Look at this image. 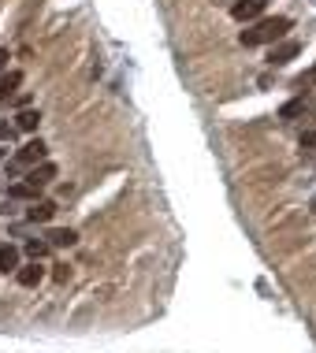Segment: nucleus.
<instances>
[{
	"label": "nucleus",
	"instance_id": "obj_10",
	"mask_svg": "<svg viewBox=\"0 0 316 353\" xmlns=\"http://www.w3.org/2000/svg\"><path fill=\"white\" fill-rule=\"evenodd\" d=\"M19 268H23V264H19V250H15V245H0V272H19Z\"/></svg>",
	"mask_w": 316,
	"mask_h": 353
},
{
	"label": "nucleus",
	"instance_id": "obj_16",
	"mask_svg": "<svg viewBox=\"0 0 316 353\" xmlns=\"http://www.w3.org/2000/svg\"><path fill=\"white\" fill-rule=\"evenodd\" d=\"M302 149L305 152H316V130H305V134H302Z\"/></svg>",
	"mask_w": 316,
	"mask_h": 353
},
{
	"label": "nucleus",
	"instance_id": "obj_9",
	"mask_svg": "<svg viewBox=\"0 0 316 353\" xmlns=\"http://www.w3.org/2000/svg\"><path fill=\"white\" fill-rule=\"evenodd\" d=\"M305 112H309V101H305V93H298L294 101H286L279 108V119H298V116H305Z\"/></svg>",
	"mask_w": 316,
	"mask_h": 353
},
{
	"label": "nucleus",
	"instance_id": "obj_2",
	"mask_svg": "<svg viewBox=\"0 0 316 353\" xmlns=\"http://www.w3.org/2000/svg\"><path fill=\"white\" fill-rule=\"evenodd\" d=\"M56 179V168L45 160V164H37V168H30L23 175V183H12L8 186V197H15V201H37V194H41L45 186H49Z\"/></svg>",
	"mask_w": 316,
	"mask_h": 353
},
{
	"label": "nucleus",
	"instance_id": "obj_5",
	"mask_svg": "<svg viewBox=\"0 0 316 353\" xmlns=\"http://www.w3.org/2000/svg\"><path fill=\"white\" fill-rule=\"evenodd\" d=\"M298 52H302L298 41H279V45H272V52H268V63H272V68H283V63H290Z\"/></svg>",
	"mask_w": 316,
	"mask_h": 353
},
{
	"label": "nucleus",
	"instance_id": "obj_15",
	"mask_svg": "<svg viewBox=\"0 0 316 353\" xmlns=\"http://www.w3.org/2000/svg\"><path fill=\"white\" fill-rule=\"evenodd\" d=\"M19 134V127L15 123H8V119H0V141H12Z\"/></svg>",
	"mask_w": 316,
	"mask_h": 353
},
{
	"label": "nucleus",
	"instance_id": "obj_3",
	"mask_svg": "<svg viewBox=\"0 0 316 353\" xmlns=\"http://www.w3.org/2000/svg\"><path fill=\"white\" fill-rule=\"evenodd\" d=\"M37 164H45V145H41V138L26 141V145L19 149L12 160H8V175H26V171L37 168Z\"/></svg>",
	"mask_w": 316,
	"mask_h": 353
},
{
	"label": "nucleus",
	"instance_id": "obj_6",
	"mask_svg": "<svg viewBox=\"0 0 316 353\" xmlns=\"http://www.w3.org/2000/svg\"><path fill=\"white\" fill-rule=\"evenodd\" d=\"M52 216H56V201H45V197H37V201H30V208H26V219H30V223H49Z\"/></svg>",
	"mask_w": 316,
	"mask_h": 353
},
{
	"label": "nucleus",
	"instance_id": "obj_18",
	"mask_svg": "<svg viewBox=\"0 0 316 353\" xmlns=\"http://www.w3.org/2000/svg\"><path fill=\"white\" fill-rule=\"evenodd\" d=\"M8 68V49H0V71Z\"/></svg>",
	"mask_w": 316,
	"mask_h": 353
},
{
	"label": "nucleus",
	"instance_id": "obj_19",
	"mask_svg": "<svg viewBox=\"0 0 316 353\" xmlns=\"http://www.w3.org/2000/svg\"><path fill=\"white\" fill-rule=\"evenodd\" d=\"M4 160H8V149H4V145H0V164H4Z\"/></svg>",
	"mask_w": 316,
	"mask_h": 353
},
{
	"label": "nucleus",
	"instance_id": "obj_12",
	"mask_svg": "<svg viewBox=\"0 0 316 353\" xmlns=\"http://www.w3.org/2000/svg\"><path fill=\"white\" fill-rule=\"evenodd\" d=\"M37 123H41V112H34V108H23V112L15 116V127L26 130V134H30V130H37Z\"/></svg>",
	"mask_w": 316,
	"mask_h": 353
},
{
	"label": "nucleus",
	"instance_id": "obj_1",
	"mask_svg": "<svg viewBox=\"0 0 316 353\" xmlns=\"http://www.w3.org/2000/svg\"><path fill=\"white\" fill-rule=\"evenodd\" d=\"M290 19L286 15H268V19H257V23H250L242 34H238V41L246 45V49H257V45H275L283 41L286 30H290Z\"/></svg>",
	"mask_w": 316,
	"mask_h": 353
},
{
	"label": "nucleus",
	"instance_id": "obj_7",
	"mask_svg": "<svg viewBox=\"0 0 316 353\" xmlns=\"http://www.w3.org/2000/svg\"><path fill=\"white\" fill-rule=\"evenodd\" d=\"M15 279H19V286H26V290H34V286L45 279V268H41L37 261H30V264H23V268L15 272Z\"/></svg>",
	"mask_w": 316,
	"mask_h": 353
},
{
	"label": "nucleus",
	"instance_id": "obj_8",
	"mask_svg": "<svg viewBox=\"0 0 316 353\" xmlns=\"http://www.w3.org/2000/svg\"><path fill=\"white\" fill-rule=\"evenodd\" d=\"M75 242H79V234H75L71 227H56V231H49V245H56V250H71Z\"/></svg>",
	"mask_w": 316,
	"mask_h": 353
},
{
	"label": "nucleus",
	"instance_id": "obj_17",
	"mask_svg": "<svg viewBox=\"0 0 316 353\" xmlns=\"http://www.w3.org/2000/svg\"><path fill=\"white\" fill-rule=\"evenodd\" d=\"M52 279H56V283H67V279H71V268H67V264H56Z\"/></svg>",
	"mask_w": 316,
	"mask_h": 353
},
{
	"label": "nucleus",
	"instance_id": "obj_13",
	"mask_svg": "<svg viewBox=\"0 0 316 353\" xmlns=\"http://www.w3.org/2000/svg\"><path fill=\"white\" fill-rule=\"evenodd\" d=\"M294 90H298V93H316V68L298 74V79H294Z\"/></svg>",
	"mask_w": 316,
	"mask_h": 353
},
{
	"label": "nucleus",
	"instance_id": "obj_14",
	"mask_svg": "<svg viewBox=\"0 0 316 353\" xmlns=\"http://www.w3.org/2000/svg\"><path fill=\"white\" fill-rule=\"evenodd\" d=\"M49 250H52V245L49 242H37V238H34V242H26V256H30V261H45Z\"/></svg>",
	"mask_w": 316,
	"mask_h": 353
},
{
	"label": "nucleus",
	"instance_id": "obj_4",
	"mask_svg": "<svg viewBox=\"0 0 316 353\" xmlns=\"http://www.w3.org/2000/svg\"><path fill=\"white\" fill-rule=\"evenodd\" d=\"M268 0H238V4L231 8V15L238 19V23H257V19L264 15Z\"/></svg>",
	"mask_w": 316,
	"mask_h": 353
},
{
	"label": "nucleus",
	"instance_id": "obj_11",
	"mask_svg": "<svg viewBox=\"0 0 316 353\" xmlns=\"http://www.w3.org/2000/svg\"><path fill=\"white\" fill-rule=\"evenodd\" d=\"M19 82H23V74H19V71H4V74H0V101L12 97V93L19 90Z\"/></svg>",
	"mask_w": 316,
	"mask_h": 353
}]
</instances>
